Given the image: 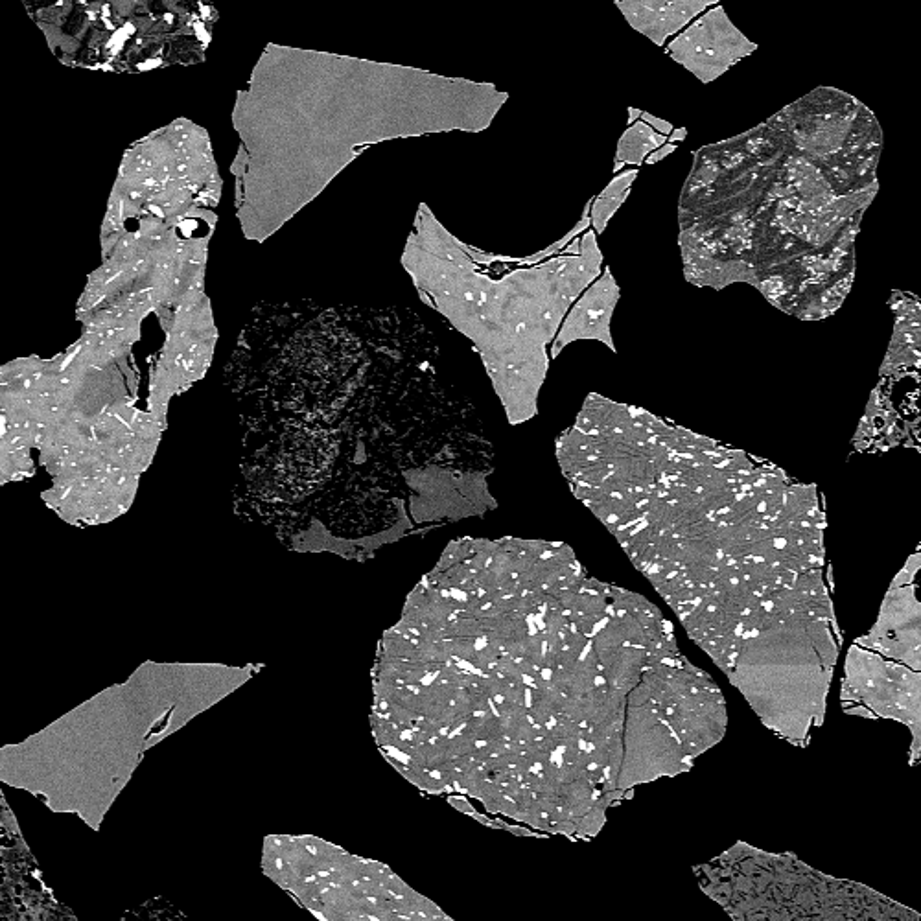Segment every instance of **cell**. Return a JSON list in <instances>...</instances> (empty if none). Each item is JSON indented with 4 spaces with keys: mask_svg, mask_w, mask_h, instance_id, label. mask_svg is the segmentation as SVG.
I'll return each mask as SVG.
<instances>
[{
    "mask_svg": "<svg viewBox=\"0 0 921 921\" xmlns=\"http://www.w3.org/2000/svg\"><path fill=\"white\" fill-rule=\"evenodd\" d=\"M225 378L247 496L328 507L349 535L391 540L411 527L406 503L420 524L498 507L483 422L411 310L258 304Z\"/></svg>",
    "mask_w": 921,
    "mask_h": 921,
    "instance_id": "1",
    "label": "cell"
},
{
    "mask_svg": "<svg viewBox=\"0 0 921 921\" xmlns=\"http://www.w3.org/2000/svg\"><path fill=\"white\" fill-rule=\"evenodd\" d=\"M590 210L592 199L572 231L548 249L511 258L463 244L420 205L404 268L420 297L478 350L513 426L537 417L548 345L603 266L595 233L586 231Z\"/></svg>",
    "mask_w": 921,
    "mask_h": 921,
    "instance_id": "2",
    "label": "cell"
},
{
    "mask_svg": "<svg viewBox=\"0 0 921 921\" xmlns=\"http://www.w3.org/2000/svg\"><path fill=\"white\" fill-rule=\"evenodd\" d=\"M837 623L793 612L769 629L747 634L728 678L761 723L802 745L826 721L839 643Z\"/></svg>",
    "mask_w": 921,
    "mask_h": 921,
    "instance_id": "3",
    "label": "cell"
},
{
    "mask_svg": "<svg viewBox=\"0 0 921 921\" xmlns=\"http://www.w3.org/2000/svg\"><path fill=\"white\" fill-rule=\"evenodd\" d=\"M840 699L857 702L874 719L910 730V763L921 758V671L853 643L844 664Z\"/></svg>",
    "mask_w": 921,
    "mask_h": 921,
    "instance_id": "4",
    "label": "cell"
},
{
    "mask_svg": "<svg viewBox=\"0 0 921 921\" xmlns=\"http://www.w3.org/2000/svg\"><path fill=\"white\" fill-rule=\"evenodd\" d=\"M756 48L758 45L730 21L723 6H715L680 32L667 47V54L700 82L712 83Z\"/></svg>",
    "mask_w": 921,
    "mask_h": 921,
    "instance_id": "5",
    "label": "cell"
},
{
    "mask_svg": "<svg viewBox=\"0 0 921 921\" xmlns=\"http://www.w3.org/2000/svg\"><path fill=\"white\" fill-rule=\"evenodd\" d=\"M686 752L667 724L647 706H630L623 723V763L618 789H632L686 767Z\"/></svg>",
    "mask_w": 921,
    "mask_h": 921,
    "instance_id": "6",
    "label": "cell"
},
{
    "mask_svg": "<svg viewBox=\"0 0 921 921\" xmlns=\"http://www.w3.org/2000/svg\"><path fill=\"white\" fill-rule=\"evenodd\" d=\"M855 643L921 671V601L914 583L888 588L874 627Z\"/></svg>",
    "mask_w": 921,
    "mask_h": 921,
    "instance_id": "7",
    "label": "cell"
},
{
    "mask_svg": "<svg viewBox=\"0 0 921 921\" xmlns=\"http://www.w3.org/2000/svg\"><path fill=\"white\" fill-rule=\"evenodd\" d=\"M619 297L621 292L618 282L610 268H605L603 275L586 288V292L573 303L570 312L564 317L559 334L553 341L551 358H559L562 350L579 339H597L616 354L618 349L610 325Z\"/></svg>",
    "mask_w": 921,
    "mask_h": 921,
    "instance_id": "8",
    "label": "cell"
},
{
    "mask_svg": "<svg viewBox=\"0 0 921 921\" xmlns=\"http://www.w3.org/2000/svg\"><path fill=\"white\" fill-rule=\"evenodd\" d=\"M669 723L680 737L686 756H699L717 745L726 732V706L715 686L689 691L669 712Z\"/></svg>",
    "mask_w": 921,
    "mask_h": 921,
    "instance_id": "9",
    "label": "cell"
},
{
    "mask_svg": "<svg viewBox=\"0 0 921 921\" xmlns=\"http://www.w3.org/2000/svg\"><path fill=\"white\" fill-rule=\"evenodd\" d=\"M717 0H614L627 23L654 45L664 47L673 34L686 28Z\"/></svg>",
    "mask_w": 921,
    "mask_h": 921,
    "instance_id": "10",
    "label": "cell"
},
{
    "mask_svg": "<svg viewBox=\"0 0 921 921\" xmlns=\"http://www.w3.org/2000/svg\"><path fill=\"white\" fill-rule=\"evenodd\" d=\"M665 140V135H658L645 120L634 122L619 139L614 172H619L625 164L645 163L651 153L664 146Z\"/></svg>",
    "mask_w": 921,
    "mask_h": 921,
    "instance_id": "11",
    "label": "cell"
},
{
    "mask_svg": "<svg viewBox=\"0 0 921 921\" xmlns=\"http://www.w3.org/2000/svg\"><path fill=\"white\" fill-rule=\"evenodd\" d=\"M638 170H627L623 174L616 175L607 188L592 199V210H590V220L594 225L595 233H605L610 218L618 212L619 207L629 198L630 185L636 181Z\"/></svg>",
    "mask_w": 921,
    "mask_h": 921,
    "instance_id": "12",
    "label": "cell"
},
{
    "mask_svg": "<svg viewBox=\"0 0 921 921\" xmlns=\"http://www.w3.org/2000/svg\"><path fill=\"white\" fill-rule=\"evenodd\" d=\"M623 794L621 789H616V791H608L601 800L594 802V805L590 807V811L583 815V817L575 818L577 822V831L581 835H595L599 833L603 824H605V811H607L608 804L612 802V798H619Z\"/></svg>",
    "mask_w": 921,
    "mask_h": 921,
    "instance_id": "13",
    "label": "cell"
},
{
    "mask_svg": "<svg viewBox=\"0 0 921 921\" xmlns=\"http://www.w3.org/2000/svg\"><path fill=\"white\" fill-rule=\"evenodd\" d=\"M623 643H627V632H625L623 618H614L605 629L597 634L594 651L595 653H601V651H607V649L621 647Z\"/></svg>",
    "mask_w": 921,
    "mask_h": 921,
    "instance_id": "14",
    "label": "cell"
},
{
    "mask_svg": "<svg viewBox=\"0 0 921 921\" xmlns=\"http://www.w3.org/2000/svg\"><path fill=\"white\" fill-rule=\"evenodd\" d=\"M607 610V601L601 597V595L595 594H581L575 597V603H573L572 610L570 612H577V614H583V616H603Z\"/></svg>",
    "mask_w": 921,
    "mask_h": 921,
    "instance_id": "15",
    "label": "cell"
},
{
    "mask_svg": "<svg viewBox=\"0 0 921 921\" xmlns=\"http://www.w3.org/2000/svg\"><path fill=\"white\" fill-rule=\"evenodd\" d=\"M448 645L452 654L459 660L474 662L479 653L476 638H448Z\"/></svg>",
    "mask_w": 921,
    "mask_h": 921,
    "instance_id": "16",
    "label": "cell"
},
{
    "mask_svg": "<svg viewBox=\"0 0 921 921\" xmlns=\"http://www.w3.org/2000/svg\"><path fill=\"white\" fill-rule=\"evenodd\" d=\"M920 570L921 553H916V555H912V557L907 560V564H905V566H903V570H901V572H899L898 575L894 577V581H892L890 586H905V584L914 583V579H916V575H918Z\"/></svg>",
    "mask_w": 921,
    "mask_h": 921,
    "instance_id": "17",
    "label": "cell"
},
{
    "mask_svg": "<svg viewBox=\"0 0 921 921\" xmlns=\"http://www.w3.org/2000/svg\"><path fill=\"white\" fill-rule=\"evenodd\" d=\"M642 120H645L649 126H653V128L656 129L658 133H662V135H665V137H667V135H671V133L675 131V128H673V124H671V122H665V120H660V118L653 117L651 113H643Z\"/></svg>",
    "mask_w": 921,
    "mask_h": 921,
    "instance_id": "18",
    "label": "cell"
},
{
    "mask_svg": "<svg viewBox=\"0 0 921 921\" xmlns=\"http://www.w3.org/2000/svg\"><path fill=\"white\" fill-rule=\"evenodd\" d=\"M675 150H677V146H675L673 142H669V144H664L662 148H658L656 152L651 153V155L647 157V161H645V163L647 164L660 163L662 159H665V157H667L669 153H673L675 152Z\"/></svg>",
    "mask_w": 921,
    "mask_h": 921,
    "instance_id": "19",
    "label": "cell"
},
{
    "mask_svg": "<svg viewBox=\"0 0 921 921\" xmlns=\"http://www.w3.org/2000/svg\"><path fill=\"white\" fill-rule=\"evenodd\" d=\"M686 137H688V129L678 128L675 129L671 135H669V142H673V144H675V142H678V140H684Z\"/></svg>",
    "mask_w": 921,
    "mask_h": 921,
    "instance_id": "20",
    "label": "cell"
},
{
    "mask_svg": "<svg viewBox=\"0 0 921 921\" xmlns=\"http://www.w3.org/2000/svg\"><path fill=\"white\" fill-rule=\"evenodd\" d=\"M642 115H643V111H640V109H634V107H629L630 124H634V122H638V118H642Z\"/></svg>",
    "mask_w": 921,
    "mask_h": 921,
    "instance_id": "21",
    "label": "cell"
},
{
    "mask_svg": "<svg viewBox=\"0 0 921 921\" xmlns=\"http://www.w3.org/2000/svg\"><path fill=\"white\" fill-rule=\"evenodd\" d=\"M452 804H454L455 807H459V809H463V811H465V809H467V811H472V807H470L467 802H461V800H452Z\"/></svg>",
    "mask_w": 921,
    "mask_h": 921,
    "instance_id": "22",
    "label": "cell"
}]
</instances>
